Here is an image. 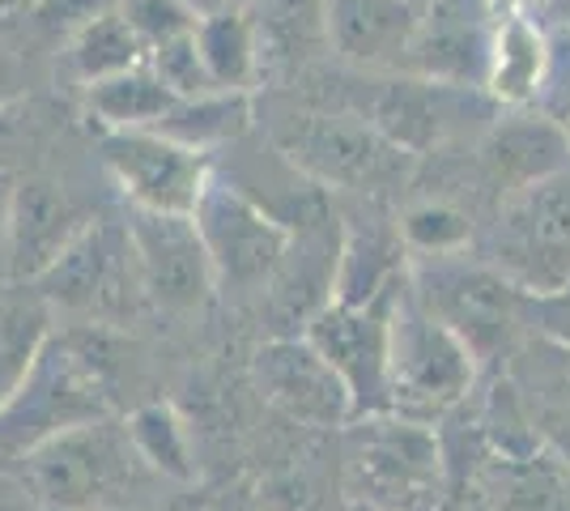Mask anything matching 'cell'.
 <instances>
[{
  "label": "cell",
  "mask_w": 570,
  "mask_h": 511,
  "mask_svg": "<svg viewBox=\"0 0 570 511\" xmlns=\"http://www.w3.org/2000/svg\"><path fill=\"white\" fill-rule=\"evenodd\" d=\"M252 116H256L252 95L179 98L154 132H163V137L196 149V154H217V149H230L252 132V124H256Z\"/></svg>",
  "instance_id": "cell-28"
},
{
  "label": "cell",
  "mask_w": 570,
  "mask_h": 511,
  "mask_svg": "<svg viewBox=\"0 0 570 511\" xmlns=\"http://www.w3.org/2000/svg\"><path fill=\"white\" fill-rule=\"evenodd\" d=\"M268 141L333 196L387 200L392 193L409 188L417 175V158L392 146L357 111L294 107L268 128Z\"/></svg>",
  "instance_id": "cell-3"
},
{
  "label": "cell",
  "mask_w": 570,
  "mask_h": 511,
  "mask_svg": "<svg viewBox=\"0 0 570 511\" xmlns=\"http://www.w3.org/2000/svg\"><path fill=\"white\" fill-rule=\"evenodd\" d=\"M341 487L357 511H430L443 490L434 426L380 414L345 426Z\"/></svg>",
  "instance_id": "cell-5"
},
{
  "label": "cell",
  "mask_w": 570,
  "mask_h": 511,
  "mask_svg": "<svg viewBox=\"0 0 570 511\" xmlns=\"http://www.w3.org/2000/svg\"><path fill=\"white\" fill-rule=\"evenodd\" d=\"M128 435L137 443L141 461L175 490L196 487L200 461H196V439H191L188 417L179 414L170 401H141L132 405V414L124 417Z\"/></svg>",
  "instance_id": "cell-25"
},
{
  "label": "cell",
  "mask_w": 570,
  "mask_h": 511,
  "mask_svg": "<svg viewBox=\"0 0 570 511\" xmlns=\"http://www.w3.org/2000/svg\"><path fill=\"white\" fill-rule=\"evenodd\" d=\"M528 303H532V312H546L549 328L570 337V286L562 294H553V298H528Z\"/></svg>",
  "instance_id": "cell-36"
},
{
  "label": "cell",
  "mask_w": 570,
  "mask_h": 511,
  "mask_svg": "<svg viewBox=\"0 0 570 511\" xmlns=\"http://www.w3.org/2000/svg\"><path fill=\"white\" fill-rule=\"evenodd\" d=\"M409 282L430 312L473 350L476 363L490 350L507 345V333L528 303L502 273H494L485 261H469V256L417 261L409 268Z\"/></svg>",
  "instance_id": "cell-11"
},
{
  "label": "cell",
  "mask_w": 570,
  "mask_h": 511,
  "mask_svg": "<svg viewBox=\"0 0 570 511\" xmlns=\"http://www.w3.org/2000/svg\"><path fill=\"white\" fill-rule=\"evenodd\" d=\"M60 56H65V73L77 86H86V90L149 60L141 39H137V30L128 26L119 4H98V9H90L81 22L72 26L69 43H65Z\"/></svg>",
  "instance_id": "cell-22"
},
{
  "label": "cell",
  "mask_w": 570,
  "mask_h": 511,
  "mask_svg": "<svg viewBox=\"0 0 570 511\" xmlns=\"http://www.w3.org/2000/svg\"><path fill=\"white\" fill-rule=\"evenodd\" d=\"M22 487L48 511H154L170 490L128 435L124 417H102L51 439L22 464Z\"/></svg>",
  "instance_id": "cell-2"
},
{
  "label": "cell",
  "mask_w": 570,
  "mask_h": 511,
  "mask_svg": "<svg viewBox=\"0 0 570 511\" xmlns=\"http://www.w3.org/2000/svg\"><path fill=\"white\" fill-rule=\"evenodd\" d=\"M149 69L167 81V90L175 98L222 95V90H214V81L205 73V60H200V51H196V30L154 51V56H149Z\"/></svg>",
  "instance_id": "cell-31"
},
{
  "label": "cell",
  "mask_w": 570,
  "mask_h": 511,
  "mask_svg": "<svg viewBox=\"0 0 570 511\" xmlns=\"http://www.w3.org/2000/svg\"><path fill=\"white\" fill-rule=\"evenodd\" d=\"M179 98L167 90V81L149 69V60L128 73L98 81L86 90V111L98 120L102 132H132V128H158Z\"/></svg>",
  "instance_id": "cell-27"
},
{
  "label": "cell",
  "mask_w": 570,
  "mask_h": 511,
  "mask_svg": "<svg viewBox=\"0 0 570 511\" xmlns=\"http://www.w3.org/2000/svg\"><path fill=\"white\" fill-rule=\"evenodd\" d=\"M196 51L222 95H252L261 86V39L252 13H217L196 22Z\"/></svg>",
  "instance_id": "cell-26"
},
{
  "label": "cell",
  "mask_w": 570,
  "mask_h": 511,
  "mask_svg": "<svg viewBox=\"0 0 570 511\" xmlns=\"http://www.w3.org/2000/svg\"><path fill=\"white\" fill-rule=\"evenodd\" d=\"M179 4H188L196 18H217V13H243L256 0H179Z\"/></svg>",
  "instance_id": "cell-38"
},
{
  "label": "cell",
  "mask_w": 570,
  "mask_h": 511,
  "mask_svg": "<svg viewBox=\"0 0 570 511\" xmlns=\"http://www.w3.org/2000/svg\"><path fill=\"white\" fill-rule=\"evenodd\" d=\"M98 154L128 209L141 214H196L200 196L214 179L209 154L170 141L154 128L98 132Z\"/></svg>",
  "instance_id": "cell-10"
},
{
  "label": "cell",
  "mask_w": 570,
  "mask_h": 511,
  "mask_svg": "<svg viewBox=\"0 0 570 511\" xmlns=\"http://www.w3.org/2000/svg\"><path fill=\"white\" fill-rule=\"evenodd\" d=\"M128 239L137 256L149 312L163 316H196L217 294V277L209 265L205 239L191 214H141L128 209Z\"/></svg>",
  "instance_id": "cell-12"
},
{
  "label": "cell",
  "mask_w": 570,
  "mask_h": 511,
  "mask_svg": "<svg viewBox=\"0 0 570 511\" xmlns=\"http://www.w3.org/2000/svg\"><path fill=\"white\" fill-rule=\"evenodd\" d=\"M485 265L523 298H553L570 286V170L502 200L481 235Z\"/></svg>",
  "instance_id": "cell-7"
},
{
  "label": "cell",
  "mask_w": 570,
  "mask_h": 511,
  "mask_svg": "<svg viewBox=\"0 0 570 511\" xmlns=\"http://www.w3.org/2000/svg\"><path fill=\"white\" fill-rule=\"evenodd\" d=\"M490 26L481 0H434L422 18V30L413 39L404 73L443 81V86H464V90H485V69H490Z\"/></svg>",
  "instance_id": "cell-18"
},
{
  "label": "cell",
  "mask_w": 570,
  "mask_h": 511,
  "mask_svg": "<svg viewBox=\"0 0 570 511\" xmlns=\"http://www.w3.org/2000/svg\"><path fill=\"white\" fill-rule=\"evenodd\" d=\"M22 132H26L22 102L18 107H0V167L4 170H9V154L22 146Z\"/></svg>",
  "instance_id": "cell-33"
},
{
  "label": "cell",
  "mask_w": 570,
  "mask_h": 511,
  "mask_svg": "<svg viewBox=\"0 0 570 511\" xmlns=\"http://www.w3.org/2000/svg\"><path fill=\"white\" fill-rule=\"evenodd\" d=\"M549 9H553V13H558V18L570 26V0H549Z\"/></svg>",
  "instance_id": "cell-39"
},
{
  "label": "cell",
  "mask_w": 570,
  "mask_h": 511,
  "mask_svg": "<svg viewBox=\"0 0 570 511\" xmlns=\"http://www.w3.org/2000/svg\"><path fill=\"white\" fill-rule=\"evenodd\" d=\"M119 9H124L128 26L137 30L145 56H154L158 48L191 35L196 22H200L188 4H179V0H119Z\"/></svg>",
  "instance_id": "cell-30"
},
{
  "label": "cell",
  "mask_w": 570,
  "mask_h": 511,
  "mask_svg": "<svg viewBox=\"0 0 570 511\" xmlns=\"http://www.w3.org/2000/svg\"><path fill=\"white\" fill-rule=\"evenodd\" d=\"M396 291L380 294L371 303H333L311 320L303 333L345 380L357 417L387 414V354H392V298Z\"/></svg>",
  "instance_id": "cell-14"
},
{
  "label": "cell",
  "mask_w": 570,
  "mask_h": 511,
  "mask_svg": "<svg viewBox=\"0 0 570 511\" xmlns=\"http://www.w3.org/2000/svg\"><path fill=\"white\" fill-rule=\"evenodd\" d=\"M98 218L102 214L60 175H22L13 188L4 277L39 282Z\"/></svg>",
  "instance_id": "cell-15"
},
{
  "label": "cell",
  "mask_w": 570,
  "mask_h": 511,
  "mask_svg": "<svg viewBox=\"0 0 570 511\" xmlns=\"http://www.w3.org/2000/svg\"><path fill=\"white\" fill-rule=\"evenodd\" d=\"M336 218H341L336 303H371V298L409 282L413 256L404 247L401 214H392L387 200L341 196Z\"/></svg>",
  "instance_id": "cell-17"
},
{
  "label": "cell",
  "mask_w": 570,
  "mask_h": 511,
  "mask_svg": "<svg viewBox=\"0 0 570 511\" xmlns=\"http://www.w3.org/2000/svg\"><path fill=\"white\" fill-rule=\"evenodd\" d=\"M22 95H30V69L9 48H0V107H18Z\"/></svg>",
  "instance_id": "cell-32"
},
{
  "label": "cell",
  "mask_w": 570,
  "mask_h": 511,
  "mask_svg": "<svg viewBox=\"0 0 570 511\" xmlns=\"http://www.w3.org/2000/svg\"><path fill=\"white\" fill-rule=\"evenodd\" d=\"M494 98L485 90H464V86H443L413 73H392L375 86L371 102L357 111L371 120L392 146L413 154L417 163L430 154H443L455 141L481 137L494 116Z\"/></svg>",
  "instance_id": "cell-8"
},
{
  "label": "cell",
  "mask_w": 570,
  "mask_h": 511,
  "mask_svg": "<svg viewBox=\"0 0 570 511\" xmlns=\"http://www.w3.org/2000/svg\"><path fill=\"white\" fill-rule=\"evenodd\" d=\"M252 384L268 410L307 431L354 426V396L307 337H268L252 354Z\"/></svg>",
  "instance_id": "cell-13"
},
{
  "label": "cell",
  "mask_w": 570,
  "mask_h": 511,
  "mask_svg": "<svg viewBox=\"0 0 570 511\" xmlns=\"http://www.w3.org/2000/svg\"><path fill=\"white\" fill-rule=\"evenodd\" d=\"M570 170V132L562 120L515 107L511 116H499L473 146V175L481 196L502 200L546 184L553 175Z\"/></svg>",
  "instance_id": "cell-16"
},
{
  "label": "cell",
  "mask_w": 570,
  "mask_h": 511,
  "mask_svg": "<svg viewBox=\"0 0 570 511\" xmlns=\"http://www.w3.org/2000/svg\"><path fill=\"white\" fill-rule=\"evenodd\" d=\"M404 247L417 261H448V256H469L476 244V214L455 205L448 196H422L401 209Z\"/></svg>",
  "instance_id": "cell-29"
},
{
  "label": "cell",
  "mask_w": 570,
  "mask_h": 511,
  "mask_svg": "<svg viewBox=\"0 0 570 511\" xmlns=\"http://www.w3.org/2000/svg\"><path fill=\"white\" fill-rule=\"evenodd\" d=\"M490 511H570V473L537 452H499L481 473Z\"/></svg>",
  "instance_id": "cell-23"
},
{
  "label": "cell",
  "mask_w": 570,
  "mask_h": 511,
  "mask_svg": "<svg viewBox=\"0 0 570 511\" xmlns=\"http://www.w3.org/2000/svg\"><path fill=\"white\" fill-rule=\"evenodd\" d=\"M200 511H273V503L264 494H252V490H226V494H217L214 503H205Z\"/></svg>",
  "instance_id": "cell-35"
},
{
  "label": "cell",
  "mask_w": 570,
  "mask_h": 511,
  "mask_svg": "<svg viewBox=\"0 0 570 511\" xmlns=\"http://www.w3.org/2000/svg\"><path fill=\"white\" fill-rule=\"evenodd\" d=\"M0 511H48L30 490L22 487V478L18 482H9L4 473H0Z\"/></svg>",
  "instance_id": "cell-37"
},
{
  "label": "cell",
  "mask_w": 570,
  "mask_h": 511,
  "mask_svg": "<svg viewBox=\"0 0 570 511\" xmlns=\"http://www.w3.org/2000/svg\"><path fill=\"white\" fill-rule=\"evenodd\" d=\"M116 328L72 324L48 341L26 384L0 410V473L51 439L116 417L119 363L107 358Z\"/></svg>",
  "instance_id": "cell-1"
},
{
  "label": "cell",
  "mask_w": 570,
  "mask_h": 511,
  "mask_svg": "<svg viewBox=\"0 0 570 511\" xmlns=\"http://www.w3.org/2000/svg\"><path fill=\"white\" fill-rule=\"evenodd\" d=\"M328 48L362 73H404L426 9L409 0H324Z\"/></svg>",
  "instance_id": "cell-19"
},
{
  "label": "cell",
  "mask_w": 570,
  "mask_h": 511,
  "mask_svg": "<svg viewBox=\"0 0 570 511\" xmlns=\"http://www.w3.org/2000/svg\"><path fill=\"white\" fill-rule=\"evenodd\" d=\"M191 222L205 239L217 291L235 294V298H264L289 247V230L277 226L261 205H252L222 175L209 179Z\"/></svg>",
  "instance_id": "cell-9"
},
{
  "label": "cell",
  "mask_w": 570,
  "mask_h": 511,
  "mask_svg": "<svg viewBox=\"0 0 570 511\" xmlns=\"http://www.w3.org/2000/svg\"><path fill=\"white\" fill-rule=\"evenodd\" d=\"M13 188H18V175L0 167V282H4V252H9V214H13Z\"/></svg>",
  "instance_id": "cell-34"
},
{
  "label": "cell",
  "mask_w": 570,
  "mask_h": 511,
  "mask_svg": "<svg viewBox=\"0 0 570 511\" xmlns=\"http://www.w3.org/2000/svg\"><path fill=\"white\" fill-rule=\"evenodd\" d=\"M247 13H252L256 39H261V81L303 73L311 60L328 48L324 0H256Z\"/></svg>",
  "instance_id": "cell-20"
},
{
  "label": "cell",
  "mask_w": 570,
  "mask_h": 511,
  "mask_svg": "<svg viewBox=\"0 0 570 511\" xmlns=\"http://www.w3.org/2000/svg\"><path fill=\"white\" fill-rule=\"evenodd\" d=\"M30 286L48 298L56 320L65 316L69 324L119 333V328H132L149 312L132 239H128V222L107 218V214Z\"/></svg>",
  "instance_id": "cell-6"
},
{
  "label": "cell",
  "mask_w": 570,
  "mask_h": 511,
  "mask_svg": "<svg viewBox=\"0 0 570 511\" xmlns=\"http://www.w3.org/2000/svg\"><path fill=\"white\" fill-rule=\"evenodd\" d=\"M56 337V312L30 282H0V410L26 384L39 354Z\"/></svg>",
  "instance_id": "cell-21"
},
{
  "label": "cell",
  "mask_w": 570,
  "mask_h": 511,
  "mask_svg": "<svg viewBox=\"0 0 570 511\" xmlns=\"http://www.w3.org/2000/svg\"><path fill=\"white\" fill-rule=\"evenodd\" d=\"M409 4H417V9H430V4H434V0H409Z\"/></svg>",
  "instance_id": "cell-40"
},
{
  "label": "cell",
  "mask_w": 570,
  "mask_h": 511,
  "mask_svg": "<svg viewBox=\"0 0 570 511\" xmlns=\"http://www.w3.org/2000/svg\"><path fill=\"white\" fill-rule=\"evenodd\" d=\"M476 354L404 282L392 298V354H387V414L439 426L469 401Z\"/></svg>",
  "instance_id": "cell-4"
},
{
  "label": "cell",
  "mask_w": 570,
  "mask_h": 511,
  "mask_svg": "<svg viewBox=\"0 0 570 511\" xmlns=\"http://www.w3.org/2000/svg\"><path fill=\"white\" fill-rule=\"evenodd\" d=\"M549 77V43L541 26L528 18H507L490 35L485 95L499 107H528Z\"/></svg>",
  "instance_id": "cell-24"
}]
</instances>
